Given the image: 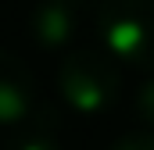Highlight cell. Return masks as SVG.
I'll list each match as a JSON object with an SVG mask.
<instances>
[{"label": "cell", "instance_id": "obj_1", "mask_svg": "<svg viewBox=\"0 0 154 150\" xmlns=\"http://www.w3.org/2000/svg\"><path fill=\"white\" fill-rule=\"evenodd\" d=\"M97 39L118 64L154 72V0H100Z\"/></svg>", "mask_w": 154, "mask_h": 150}, {"label": "cell", "instance_id": "obj_2", "mask_svg": "<svg viewBox=\"0 0 154 150\" xmlns=\"http://www.w3.org/2000/svg\"><path fill=\"white\" fill-rule=\"evenodd\" d=\"M57 93L61 100L79 114L108 111L122 93V68L100 46L68 50L57 68Z\"/></svg>", "mask_w": 154, "mask_h": 150}, {"label": "cell", "instance_id": "obj_3", "mask_svg": "<svg viewBox=\"0 0 154 150\" xmlns=\"http://www.w3.org/2000/svg\"><path fill=\"white\" fill-rule=\"evenodd\" d=\"M36 104H39V86L32 68L18 54L0 46V129H11L22 118H29L36 111Z\"/></svg>", "mask_w": 154, "mask_h": 150}, {"label": "cell", "instance_id": "obj_4", "mask_svg": "<svg viewBox=\"0 0 154 150\" xmlns=\"http://www.w3.org/2000/svg\"><path fill=\"white\" fill-rule=\"evenodd\" d=\"M79 25V0H36L29 14V36L43 50H65Z\"/></svg>", "mask_w": 154, "mask_h": 150}, {"label": "cell", "instance_id": "obj_5", "mask_svg": "<svg viewBox=\"0 0 154 150\" xmlns=\"http://www.w3.org/2000/svg\"><path fill=\"white\" fill-rule=\"evenodd\" d=\"M0 150H61V140H57V118L54 111L39 107L22 118L18 125H11V136Z\"/></svg>", "mask_w": 154, "mask_h": 150}, {"label": "cell", "instance_id": "obj_6", "mask_svg": "<svg viewBox=\"0 0 154 150\" xmlns=\"http://www.w3.org/2000/svg\"><path fill=\"white\" fill-rule=\"evenodd\" d=\"M136 114L143 118V125L154 129V72L140 82V89H136Z\"/></svg>", "mask_w": 154, "mask_h": 150}, {"label": "cell", "instance_id": "obj_7", "mask_svg": "<svg viewBox=\"0 0 154 150\" xmlns=\"http://www.w3.org/2000/svg\"><path fill=\"white\" fill-rule=\"evenodd\" d=\"M111 150H154V129H140V132H129L122 136Z\"/></svg>", "mask_w": 154, "mask_h": 150}]
</instances>
